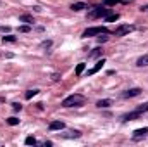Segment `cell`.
Segmentation results:
<instances>
[{
  "label": "cell",
  "mask_w": 148,
  "mask_h": 147,
  "mask_svg": "<svg viewBox=\"0 0 148 147\" xmlns=\"http://www.w3.org/2000/svg\"><path fill=\"white\" fill-rule=\"evenodd\" d=\"M2 42H3V43H14V42H16V37H14V35H7V37L2 38Z\"/></svg>",
  "instance_id": "cell-18"
},
{
  "label": "cell",
  "mask_w": 148,
  "mask_h": 147,
  "mask_svg": "<svg viewBox=\"0 0 148 147\" xmlns=\"http://www.w3.org/2000/svg\"><path fill=\"white\" fill-rule=\"evenodd\" d=\"M147 135H148V126H145V128H138V130L133 132V140H141V139H145Z\"/></svg>",
  "instance_id": "cell-5"
},
{
  "label": "cell",
  "mask_w": 148,
  "mask_h": 147,
  "mask_svg": "<svg viewBox=\"0 0 148 147\" xmlns=\"http://www.w3.org/2000/svg\"><path fill=\"white\" fill-rule=\"evenodd\" d=\"M66 137H67V139H77V137H81V133H79V132H77V130H73V132H69V135H66Z\"/></svg>",
  "instance_id": "cell-22"
},
{
  "label": "cell",
  "mask_w": 148,
  "mask_h": 147,
  "mask_svg": "<svg viewBox=\"0 0 148 147\" xmlns=\"http://www.w3.org/2000/svg\"><path fill=\"white\" fill-rule=\"evenodd\" d=\"M84 104V97L81 94H74V95H69L62 101V107H81Z\"/></svg>",
  "instance_id": "cell-1"
},
{
  "label": "cell",
  "mask_w": 148,
  "mask_h": 147,
  "mask_svg": "<svg viewBox=\"0 0 148 147\" xmlns=\"http://www.w3.org/2000/svg\"><path fill=\"white\" fill-rule=\"evenodd\" d=\"M7 123H9V125H10V126H16V125H19V119H17V118H14V116H12V118H9V119H7Z\"/></svg>",
  "instance_id": "cell-24"
},
{
  "label": "cell",
  "mask_w": 148,
  "mask_h": 147,
  "mask_svg": "<svg viewBox=\"0 0 148 147\" xmlns=\"http://www.w3.org/2000/svg\"><path fill=\"white\" fill-rule=\"evenodd\" d=\"M136 66H140V68H143V66H148V54L141 55V57L136 61Z\"/></svg>",
  "instance_id": "cell-11"
},
{
  "label": "cell",
  "mask_w": 148,
  "mask_h": 147,
  "mask_svg": "<svg viewBox=\"0 0 148 147\" xmlns=\"http://www.w3.org/2000/svg\"><path fill=\"white\" fill-rule=\"evenodd\" d=\"M12 109H14V111H21V109H23V106H21L19 102H14V104H12Z\"/></svg>",
  "instance_id": "cell-26"
},
{
  "label": "cell",
  "mask_w": 148,
  "mask_h": 147,
  "mask_svg": "<svg viewBox=\"0 0 148 147\" xmlns=\"http://www.w3.org/2000/svg\"><path fill=\"white\" fill-rule=\"evenodd\" d=\"M103 3L105 5H115V3H127V0H103Z\"/></svg>",
  "instance_id": "cell-15"
},
{
  "label": "cell",
  "mask_w": 148,
  "mask_h": 147,
  "mask_svg": "<svg viewBox=\"0 0 148 147\" xmlns=\"http://www.w3.org/2000/svg\"><path fill=\"white\" fill-rule=\"evenodd\" d=\"M141 116V112L136 109V111H133V112H127V114H124L122 116V121H133V119H138Z\"/></svg>",
  "instance_id": "cell-7"
},
{
  "label": "cell",
  "mask_w": 148,
  "mask_h": 147,
  "mask_svg": "<svg viewBox=\"0 0 148 147\" xmlns=\"http://www.w3.org/2000/svg\"><path fill=\"white\" fill-rule=\"evenodd\" d=\"M71 9L76 10V12H77V10H83V9H86V3H84V2H77V3H73V5H71Z\"/></svg>",
  "instance_id": "cell-12"
},
{
  "label": "cell",
  "mask_w": 148,
  "mask_h": 147,
  "mask_svg": "<svg viewBox=\"0 0 148 147\" xmlns=\"http://www.w3.org/2000/svg\"><path fill=\"white\" fill-rule=\"evenodd\" d=\"M141 92H143L141 88H129V90H126V92H122V97H124V99H131V97H138V95H140Z\"/></svg>",
  "instance_id": "cell-6"
},
{
  "label": "cell",
  "mask_w": 148,
  "mask_h": 147,
  "mask_svg": "<svg viewBox=\"0 0 148 147\" xmlns=\"http://www.w3.org/2000/svg\"><path fill=\"white\" fill-rule=\"evenodd\" d=\"M110 14V9L107 7H95L88 12V19H97V17H105Z\"/></svg>",
  "instance_id": "cell-2"
},
{
  "label": "cell",
  "mask_w": 148,
  "mask_h": 147,
  "mask_svg": "<svg viewBox=\"0 0 148 147\" xmlns=\"http://www.w3.org/2000/svg\"><path fill=\"white\" fill-rule=\"evenodd\" d=\"M131 31H134V26H133V24H121V26L115 28L114 35H115V37H124V35H129Z\"/></svg>",
  "instance_id": "cell-4"
},
{
  "label": "cell",
  "mask_w": 148,
  "mask_h": 147,
  "mask_svg": "<svg viewBox=\"0 0 148 147\" xmlns=\"http://www.w3.org/2000/svg\"><path fill=\"white\" fill-rule=\"evenodd\" d=\"M38 94H40V90H36V88H33V90H28V92L24 94V97H26V99L29 101V99H33L35 95H38Z\"/></svg>",
  "instance_id": "cell-13"
},
{
  "label": "cell",
  "mask_w": 148,
  "mask_h": 147,
  "mask_svg": "<svg viewBox=\"0 0 148 147\" xmlns=\"http://www.w3.org/2000/svg\"><path fill=\"white\" fill-rule=\"evenodd\" d=\"M24 144H26V146H35V144H36V139H35V137H26Z\"/></svg>",
  "instance_id": "cell-21"
},
{
  "label": "cell",
  "mask_w": 148,
  "mask_h": 147,
  "mask_svg": "<svg viewBox=\"0 0 148 147\" xmlns=\"http://www.w3.org/2000/svg\"><path fill=\"white\" fill-rule=\"evenodd\" d=\"M84 68H86V64H84V62H79V64L76 66V74L79 76V74H81L83 71H84Z\"/></svg>",
  "instance_id": "cell-19"
},
{
  "label": "cell",
  "mask_w": 148,
  "mask_h": 147,
  "mask_svg": "<svg viewBox=\"0 0 148 147\" xmlns=\"http://www.w3.org/2000/svg\"><path fill=\"white\" fill-rule=\"evenodd\" d=\"M19 31H21V33H29V31H31V24H23V26H19Z\"/></svg>",
  "instance_id": "cell-20"
},
{
  "label": "cell",
  "mask_w": 148,
  "mask_h": 147,
  "mask_svg": "<svg viewBox=\"0 0 148 147\" xmlns=\"http://www.w3.org/2000/svg\"><path fill=\"white\" fill-rule=\"evenodd\" d=\"M107 35H109V33H103V37L100 35V37H98V42H100V43H103V42H107V40H109V37H107Z\"/></svg>",
  "instance_id": "cell-25"
},
{
  "label": "cell",
  "mask_w": 148,
  "mask_h": 147,
  "mask_svg": "<svg viewBox=\"0 0 148 147\" xmlns=\"http://www.w3.org/2000/svg\"><path fill=\"white\" fill-rule=\"evenodd\" d=\"M103 64H105V59H100V61H98V62H97V64H95V66H93L91 69H88V74L91 76V74L98 73V71H100V69L103 68Z\"/></svg>",
  "instance_id": "cell-8"
},
{
  "label": "cell",
  "mask_w": 148,
  "mask_h": 147,
  "mask_svg": "<svg viewBox=\"0 0 148 147\" xmlns=\"http://www.w3.org/2000/svg\"><path fill=\"white\" fill-rule=\"evenodd\" d=\"M117 19H119V14H109V16H105V21L107 23H114Z\"/></svg>",
  "instance_id": "cell-17"
},
{
  "label": "cell",
  "mask_w": 148,
  "mask_h": 147,
  "mask_svg": "<svg viewBox=\"0 0 148 147\" xmlns=\"http://www.w3.org/2000/svg\"><path fill=\"white\" fill-rule=\"evenodd\" d=\"M97 106H98L100 109L110 107V106H112V101H110V99H102V101H98V102H97Z\"/></svg>",
  "instance_id": "cell-10"
},
{
  "label": "cell",
  "mask_w": 148,
  "mask_h": 147,
  "mask_svg": "<svg viewBox=\"0 0 148 147\" xmlns=\"http://www.w3.org/2000/svg\"><path fill=\"white\" fill-rule=\"evenodd\" d=\"M48 128H50L52 132H55V130H64L66 125H64V121H52V123L48 125Z\"/></svg>",
  "instance_id": "cell-9"
},
{
  "label": "cell",
  "mask_w": 148,
  "mask_h": 147,
  "mask_svg": "<svg viewBox=\"0 0 148 147\" xmlns=\"http://www.w3.org/2000/svg\"><path fill=\"white\" fill-rule=\"evenodd\" d=\"M141 10H143V12H148V5H143V7H141Z\"/></svg>",
  "instance_id": "cell-28"
},
{
  "label": "cell",
  "mask_w": 148,
  "mask_h": 147,
  "mask_svg": "<svg viewBox=\"0 0 148 147\" xmlns=\"http://www.w3.org/2000/svg\"><path fill=\"white\" fill-rule=\"evenodd\" d=\"M103 54V49H100V47H97V49H93V52L90 54V57H100Z\"/></svg>",
  "instance_id": "cell-16"
},
{
  "label": "cell",
  "mask_w": 148,
  "mask_h": 147,
  "mask_svg": "<svg viewBox=\"0 0 148 147\" xmlns=\"http://www.w3.org/2000/svg\"><path fill=\"white\" fill-rule=\"evenodd\" d=\"M136 109L140 111L141 114H143V112H148V102H145V104H141V106H138Z\"/></svg>",
  "instance_id": "cell-23"
},
{
  "label": "cell",
  "mask_w": 148,
  "mask_h": 147,
  "mask_svg": "<svg viewBox=\"0 0 148 147\" xmlns=\"http://www.w3.org/2000/svg\"><path fill=\"white\" fill-rule=\"evenodd\" d=\"M19 21L28 23V24H33V23H35V21H33V17H31V16H28V14H23V16L19 17Z\"/></svg>",
  "instance_id": "cell-14"
},
{
  "label": "cell",
  "mask_w": 148,
  "mask_h": 147,
  "mask_svg": "<svg viewBox=\"0 0 148 147\" xmlns=\"http://www.w3.org/2000/svg\"><path fill=\"white\" fill-rule=\"evenodd\" d=\"M52 80H53V81H59V80H60V76L55 73V74H52Z\"/></svg>",
  "instance_id": "cell-27"
},
{
  "label": "cell",
  "mask_w": 148,
  "mask_h": 147,
  "mask_svg": "<svg viewBox=\"0 0 148 147\" xmlns=\"http://www.w3.org/2000/svg\"><path fill=\"white\" fill-rule=\"evenodd\" d=\"M103 33H109V30L105 26H93V28H88V30L83 31V38L97 37V35H103Z\"/></svg>",
  "instance_id": "cell-3"
}]
</instances>
